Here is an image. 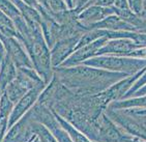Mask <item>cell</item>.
Here are the masks:
<instances>
[{
    "label": "cell",
    "mask_w": 146,
    "mask_h": 142,
    "mask_svg": "<svg viewBox=\"0 0 146 142\" xmlns=\"http://www.w3.org/2000/svg\"><path fill=\"white\" fill-rule=\"evenodd\" d=\"M54 76L78 95H93L103 92L111 85L127 77V74L102 70L79 64L75 67H58L53 69Z\"/></svg>",
    "instance_id": "cell-1"
},
{
    "label": "cell",
    "mask_w": 146,
    "mask_h": 142,
    "mask_svg": "<svg viewBox=\"0 0 146 142\" xmlns=\"http://www.w3.org/2000/svg\"><path fill=\"white\" fill-rule=\"evenodd\" d=\"M82 64L102 70L111 71V72L125 73L127 75H134L146 67V59L133 58L127 56L101 55L91 57Z\"/></svg>",
    "instance_id": "cell-2"
},
{
    "label": "cell",
    "mask_w": 146,
    "mask_h": 142,
    "mask_svg": "<svg viewBox=\"0 0 146 142\" xmlns=\"http://www.w3.org/2000/svg\"><path fill=\"white\" fill-rule=\"evenodd\" d=\"M27 53L30 57L33 69L45 81V83L49 84L53 78L54 72L51 64L50 49L46 44L42 31L33 34V41Z\"/></svg>",
    "instance_id": "cell-3"
},
{
    "label": "cell",
    "mask_w": 146,
    "mask_h": 142,
    "mask_svg": "<svg viewBox=\"0 0 146 142\" xmlns=\"http://www.w3.org/2000/svg\"><path fill=\"white\" fill-rule=\"evenodd\" d=\"M98 142H132L135 137L116 125L106 115L105 111L96 119Z\"/></svg>",
    "instance_id": "cell-4"
},
{
    "label": "cell",
    "mask_w": 146,
    "mask_h": 142,
    "mask_svg": "<svg viewBox=\"0 0 146 142\" xmlns=\"http://www.w3.org/2000/svg\"><path fill=\"white\" fill-rule=\"evenodd\" d=\"M105 113L116 125L135 138L146 140V127L134 115L129 114L125 110H114L106 108Z\"/></svg>",
    "instance_id": "cell-5"
},
{
    "label": "cell",
    "mask_w": 146,
    "mask_h": 142,
    "mask_svg": "<svg viewBox=\"0 0 146 142\" xmlns=\"http://www.w3.org/2000/svg\"><path fill=\"white\" fill-rule=\"evenodd\" d=\"M48 84H46L45 82L37 84L31 89H29L28 91L26 92L25 95H23L22 98L20 99L16 103V106L14 107L13 111H11V115L9 117V123H7V130L11 127L17 123L18 120L23 116V115L27 113L32 107L34 106V104L36 103L38 100L39 95L42 92V90L45 89V87Z\"/></svg>",
    "instance_id": "cell-6"
},
{
    "label": "cell",
    "mask_w": 146,
    "mask_h": 142,
    "mask_svg": "<svg viewBox=\"0 0 146 142\" xmlns=\"http://www.w3.org/2000/svg\"><path fill=\"white\" fill-rule=\"evenodd\" d=\"M145 69L146 67L141 71H139L138 73L134 74V75H129L125 78L119 80L103 92H100V95L103 98V100L105 101V103L107 104V106L112 102L123 100L124 95H127V92L132 88V86L135 84L136 81L140 78V76L143 74Z\"/></svg>",
    "instance_id": "cell-7"
},
{
    "label": "cell",
    "mask_w": 146,
    "mask_h": 142,
    "mask_svg": "<svg viewBox=\"0 0 146 142\" xmlns=\"http://www.w3.org/2000/svg\"><path fill=\"white\" fill-rule=\"evenodd\" d=\"M0 39L5 48L6 54L11 57L16 67L33 69L28 53L26 52L25 48L23 47L22 44L16 37H11V36H6L0 33Z\"/></svg>",
    "instance_id": "cell-8"
},
{
    "label": "cell",
    "mask_w": 146,
    "mask_h": 142,
    "mask_svg": "<svg viewBox=\"0 0 146 142\" xmlns=\"http://www.w3.org/2000/svg\"><path fill=\"white\" fill-rule=\"evenodd\" d=\"M82 35L72 36L59 39L50 49V57L52 67H60L76 50V46Z\"/></svg>",
    "instance_id": "cell-9"
},
{
    "label": "cell",
    "mask_w": 146,
    "mask_h": 142,
    "mask_svg": "<svg viewBox=\"0 0 146 142\" xmlns=\"http://www.w3.org/2000/svg\"><path fill=\"white\" fill-rule=\"evenodd\" d=\"M30 112H27L23 115L17 123L9 129V133L6 134L1 142H27L35 135L31 129Z\"/></svg>",
    "instance_id": "cell-10"
},
{
    "label": "cell",
    "mask_w": 146,
    "mask_h": 142,
    "mask_svg": "<svg viewBox=\"0 0 146 142\" xmlns=\"http://www.w3.org/2000/svg\"><path fill=\"white\" fill-rule=\"evenodd\" d=\"M108 39H108L107 36H103L101 39H96V41L86 45L84 47L79 48V49L75 50V52L60 67H75V65L82 64L84 61L91 58V57H94L96 54L98 53V51L104 46L105 43L107 42Z\"/></svg>",
    "instance_id": "cell-11"
},
{
    "label": "cell",
    "mask_w": 146,
    "mask_h": 142,
    "mask_svg": "<svg viewBox=\"0 0 146 142\" xmlns=\"http://www.w3.org/2000/svg\"><path fill=\"white\" fill-rule=\"evenodd\" d=\"M111 15H115L113 6L88 5L78 14V20L85 28L90 30V27L93 24L106 19Z\"/></svg>",
    "instance_id": "cell-12"
},
{
    "label": "cell",
    "mask_w": 146,
    "mask_h": 142,
    "mask_svg": "<svg viewBox=\"0 0 146 142\" xmlns=\"http://www.w3.org/2000/svg\"><path fill=\"white\" fill-rule=\"evenodd\" d=\"M141 48L137 44L129 39H108L105 45L98 51L96 56L101 55H115L127 56L132 51Z\"/></svg>",
    "instance_id": "cell-13"
},
{
    "label": "cell",
    "mask_w": 146,
    "mask_h": 142,
    "mask_svg": "<svg viewBox=\"0 0 146 142\" xmlns=\"http://www.w3.org/2000/svg\"><path fill=\"white\" fill-rule=\"evenodd\" d=\"M90 29H104L109 31H137L140 32L137 28H135L129 22L120 19L116 15H111L106 19L93 24Z\"/></svg>",
    "instance_id": "cell-14"
},
{
    "label": "cell",
    "mask_w": 146,
    "mask_h": 142,
    "mask_svg": "<svg viewBox=\"0 0 146 142\" xmlns=\"http://www.w3.org/2000/svg\"><path fill=\"white\" fill-rule=\"evenodd\" d=\"M17 77V67L7 54L0 65V92L2 93L5 87Z\"/></svg>",
    "instance_id": "cell-15"
},
{
    "label": "cell",
    "mask_w": 146,
    "mask_h": 142,
    "mask_svg": "<svg viewBox=\"0 0 146 142\" xmlns=\"http://www.w3.org/2000/svg\"><path fill=\"white\" fill-rule=\"evenodd\" d=\"M107 108L114 110H122V109H137L144 110L146 109V95L142 97H132L124 100L115 101L108 105Z\"/></svg>",
    "instance_id": "cell-16"
},
{
    "label": "cell",
    "mask_w": 146,
    "mask_h": 142,
    "mask_svg": "<svg viewBox=\"0 0 146 142\" xmlns=\"http://www.w3.org/2000/svg\"><path fill=\"white\" fill-rule=\"evenodd\" d=\"M28 90H29L28 87L26 86L22 81L19 80V79L16 77V78L5 87L4 92L7 95L9 100L15 104V103H17L18 101L22 98L23 95H25Z\"/></svg>",
    "instance_id": "cell-17"
},
{
    "label": "cell",
    "mask_w": 146,
    "mask_h": 142,
    "mask_svg": "<svg viewBox=\"0 0 146 142\" xmlns=\"http://www.w3.org/2000/svg\"><path fill=\"white\" fill-rule=\"evenodd\" d=\"M51 111L54 113V115H55V117H56V119L58 120V123H60V125H61L62 128L65 130V132L70 135V139L73 140V142H93L90 139H88L87 137L85 136L83 133H81L79 130H77L72 123H68V120L64 119L63 117L58 115L56 112H54L53 110H51Z\"/></svg>",
    "instance_id": "cell-18"
},
{
    "label": "cell",
    "mask_w": 146,
    "mask_h": 142,
    "mask_svg": "<svg viewBox=\"0 0 146 142\" xmlns=\"http://www.w3.org/2000/svg\"><path fill=\"white\" fill-rule=\"evenodd\" d=\"M31 129H32L33 134L36 135V137L40 142H57L56 138L49 131V129L40 123L32 120L31 121Z\"/></svg>",
    "instance_id": "cell-19"
},
{
    "label": "cell",
    "mask_w": 146,
    "mask_h": 142,
    "mask_svg": "<svg viewBox=\"0 0 146 142\" xmlns=\"http://www.w3.org/2000/svg\"><path fill=\"white\" fill-rule=\"evenodd\" d=\"M0 11L3 14H5L9 18H11L13 21L20 16H22L20 11L17 9V6L11 0H0Z\"/></svg>",
    "instance_id": "cell-20"
},
{
    "label": "cell",
    "mask_w": 146,
    "mask_h": 142,
    "mask_svg": "<svg viewBox=\"0 0 146 142\" xmlns=\"http://www.w3.org/2000/svg\"><path fill=\"white\" fill-rule=\"evenodd\" d=\"M14 109V103L9 100L5 92L3 91L0 95V116L9 117Z\"/></svg>",
    "instance_id": "cell-21"
},
{
    "label": "cell",
    "mask_w": 146,
    "mask_h": 142,
    "mask_svg": "<svg viewBox=\"0 0 146 142\" xmlns=\"http://www.w3.org/2000/svg\"><path fill=\"white\" fill-rule=\"evenodd\" d=\"M48 5L49 9L53 13H60L68 9L64 0H48Z\"/></svg>",
    "instance_id": "cell-22"
},
{
    "label": "cell",
    "mask_w": 146,
    "mask_h": 142,
    "mask_svg": "<svg viewBox=\"0 0 146 142\" xmlns=\"http://www.w3.org/2000/svg\"><path fill=\"white\" fill-rule=\"evenodd\" d=\"M146 84V69H145V71L143 72V74L140 76V78L138 79L137 81L135 82V84L132 86V88L129 89V91L127 92V95H124V99H129V98H131L133 95V93L136 91V90H138L139 88H141L142 86H144ZM123 99V100H124Z\"/></svg>",
    "instance_id": "cell-23"
},
{
    "label": "cell",
    "mask_w": 146,
    "mask_h": 142,
    "mask_svg": "<svg viewBox=\"0 0 146 142\" xmlns=\"http://www.w3.org/2000/svg\"><path fill=\"white\" fill-rule=\"evenodd\" d=\"M127 2L131 11L137 16H140L142 11V0H127Z\"/></svg>",
    "instance_id": "cell-24"
},
{
    "label": "cell",
    "mask_w": 146,
    "mask_h": 142,
    "mask_svg": "<svg viewBox=\"0 0 146 142\" xmlns=\"http://www.w3.org/2000/svg\"><path fill=\"white\" fill-rule=\"evenodd\" d=\"M127 57H133V58L146 59V47L138 48L136 50L132 51Z\"/></svg>",
    "instance_id": "cell-25"
},
{
    "label": "cell",
    "mask_w": 146,
    "mask_h": 142,
    "mask_svg": "<svg viewBox=\"0 0 146 142\" xmlns=\"http://www.w3.org/2000/svg\"><path fill=\"white\" fill-rule=\"evenodd\" d=\"M7 123H9V117L0 116V142L2 141L7 130Z\"/></svg>",
    "instance_id": "cell-26"
},
{
    "label": "cell",
    "mask_w": 146,
    "mask_h": 142,
    "mask_svg": "<svg viewBox=\"0 0 146 142\" xmlns=\"http://www.w3.org/2000/svg\"><path fill=\"white\" fill-rule=\"evenodd\" d=\"M90 2H91V0H76L75 5H74V11H76L77 14H79V13H81L85 7H87Z\"/></svg>",
    "instance_id": "cell-27"
},
{
    "label": "cell",
    "mask_w": 146,
    "mask_h": 142,
    "mask_svg": "<svg viewBox=\"0 0 146 142\" xmlns=\"http://www.w3.org/2000/svg\"><path fill=\"white\" fill-rule=\"evenodd\" d=\"M113 7H114V9H129L127 0H114V2H113Z\"/></svg>",
    "instance_id": "cell-28"
},
{
    "label": "cell",
    "mask_w": 146,
    "mask_h": 142,
    "mask_svg": "<svg viewBox=\"0 0 146 142\" xmlns=\"http://www.w3.org/2000/svg\"><path fill=\"white\" fill-rule=\"evenodd\" d=\"M23 2L25 3V4H27L28 6H30V7H32V9H36V11H38L39 14H42V11H44V7H42V6L39 5L38 3L36 2V0H22Z\"/></svg>",
    "instance_id": "cell-29"
},
{
    "label": "cell",
    "mask_w": 146,
    "mask_h": 142,
    "mask_svg": "<svg viewBox=\"0 0 146 142\" xmlns=\"http://www.w3.org/2000/svg\"><path fill=\"white\" fill-rule=\"evenodd\" d=\"M114 0H91L89 5H100V6H113Z\"/></svg>",
    "instance_id": "cell-30"
},
{
    "label": "cell",
    "mask_w": 146,
    "mask_h": 142,
    "mask_svg": "<svg viewBox=\"0 0 146 142\" xmlns=\"http://www.w3.org/2000/svg\"><path fill=\"white\" fill-rule=\"evenodd\" d=\"M127 113L132 115H146V109L144 110H137V109H123Z\"/></svg>",
    "instance_id": "cell-31"
},
{
    "label": "cell",
    "mask_w": 146,
    "mask_h": 142,
    "mask_svg": "<svg viewBox=\"0 0 146 142\" xmlns=\"http://www.w3.org/2000/svg\"><path fill=\"white\" fill-rule=\"evenodd\" d=\"M142 95H146V84L144 86H142L141 88H139L138 90H136L134 93H133L132 97H142ZM131 97V98H132Z\"/></svg>",
    "instance_id": "cell-32"
},
{
    "label": "cell",
    "mask_w": 146,
    "mask_h": 142,
    "mask_svg": "<svg viewBox=\"0 0 146 142\" xmlns=\"http://www.w3.org/2000/svg\"><path fill=\"white\" fill-rule=\"evenodd\" d=\"M5 55H6L5 48H4L2 42H1V39H0V65H1V63H2V60L4 59Z\"/></svg>",
    "instance_id": "cell-33"
},
{
    "label": "cell",
    "mask_w": 146,
    "mask_h": 142,
    "mask_svg": "<svg viewBox=\"0 0 146 142\" xmlns=\"http://www.w3.org/2000/svg\"><path fill=\"white\" fill-rule=\"evenodd\" d=\"M139 17H141L142 19H146V0H142V11Z\"/></svg>",
    "instance_id": "cell-34"
},
{
    "label": "cell",
    "mask_w": 146,
    "mask_h": 142,
    "mask_svg": "<svg viewBox=\"0 0 146 142\" xmlns=\"http://www.w3.org/2000/svg\"><path fill=\"white\" fill-rule=\"evenodd\" d=\"M36 2L38 3L42 7H44V9H49L48 0H36Z\"/></svg>",
    "instance_id": "cell-35"
},
{
    "label": "cell",
    "mask_w": 146,
    "mask_h": 142,
    "mask_svg": "<svg viewBox=\"0 0 146 142\" xmlns=\"http://www.w3.org/2000/svg\"><path fill=\"white\" fill-rule=\"evenodd\" d=\"M125 112H127V111H125ZM131 115H132V114H131ZM134 116L137 117L138 119L140 120L141 123H143V125L146 127V115H134Z\"/></svg>",
    "instance_id": "cell-36"
},
{
    "label": "cell",
    "mask_w": 146,
    "mask_h": 142,
    "mask_svg": "<svg viewBox=\"0 0 146 142\" xmlns=\"http://www.w3.org/2000/svg\"><path fill=\"white\" fill-rule=\"evenodd\" d=\"M31 142H40V141H39V139L37 138V137H35V138H34V139L32 140Z\"/></svg>",
    "instance_id": "cell-37"
},
{
    "label": "cell",
    "mask_w": 146,
    "mask_h": 142,
    "mask_svg": "<svg viewBox=\"0 0 146 142\" xmlns=\"http://www.w3.org/2000/svg\"><path fill=\"white\" fill-rule=\"evenodd\" d=\"M137 139H138V138H135V139L133 140V141H132V142H137Z\"/></svg>",
    "instance_id": "cell-38"
}]
</instances>
